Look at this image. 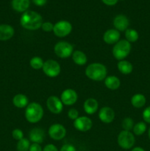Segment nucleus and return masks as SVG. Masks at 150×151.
<instances>
[{
	"instance_id": "nucleus-27",
	"label": "nucleus",
	"mask_w": 150,
	"mask_h": 151,
	"mask_svg": "<svg viewBox=\"0 0 150 151\" xmlns=\"http://www.w3.org/2000/svg\"><path fill=\"white\" fill-rule=\"evenodd\" d=\"M44 61L41 57L38 56H35V57L32 58L29 61V64L32 69H35V70H38L40 69H42L43 66H44Z\"/></svg>"
},
{
	"instance_id": "nucleus-31",
	"label": "nucleus",
	"mask_w": 150,
	"mask_h": 151,
	"mask_svg": "<svg viewBox=\"0 0 150 151\" xmlns=\"http://www.w3.org/2000/svg\"><path fill=\"white\" fill-rule=\"evenodd\" d=\"M41 28L44 32H51V31H53V29H54V24L50 22H43Z\"/></svg>"
},
{
	"instance_id": "nucleus-7",
	"label": "nucleus",
	"mask_w": 150,
	"mask_h": 151,
	"mask_svg": "<svg viewBox=\"0 0 150 151\" xmlns=\"http://www.w3.org/2000/svg\"><path fill=\"white\" fill-rule=\"evenodd\" d=\"M42 69L44 73L49 78H56L60 75L61 67L58 62L49 59L44 62Z\"/></svg>"
},
{
	"instance_id": "nucleus-35",
	"label": "nucleus",
	"mask_w": 150,
	"mask_h": 151,
	"mask_svg": "<svg viewBox=\"0 0 150 151\" xmlns=\"http://www.w3.org/2000/svg\"><path fill=\"white\" fill-rule=\"evenodd\" d=\"M29 151H43V149L41 146L40 145V144L32 143L29 147Z\"/></svg>"
},
{
	"instance_id": "nucleus-14",
	"label": "nucleus",
	"mask_w": 150,
	"mask_h": 151,
	"mask_svg": "<svg viewBox=\"0 0 150 151\" xmlns=\"http://www.w3.org/2000/svg\"><path fill=\"white\" fill-rule=\"evenodd\" d=\"M129 22L128 18L123 14H119L116 16L113 19V26L115 29L119 32H124L128 29Z\"/></svg>"
},
{
	"instance_id": "nucleus-8",
	"label": "nucleus",
	"mask_w": 150,
	"mask_h": 151,
	"mask_svg": "<svg viewBox=\"0 0 150 151\" xmlns=\"http://www.w3.org/2000/svg\"><path fill=\"white\" fill-rule=\"evenodd\" d=\"M72 31V25L69 22L62 20L57 22L54 24L53 32L54 35L59 38H64L68 36Z\"/></svg>"
},
{
	"instance_id": "nucleus-3",
	"label": "nucleus",
	"mask_w": 150,
	"mask_h": 151,
	"mask_svg": "<svg viewBox=\"0 0 150 151\" xmlns=\"http://www.w3.org/2000/svg\"><path fill=\"white\" fill-rule=\"evenodd\" d=\"M44 116V109L38 103H31L25 110V118L29 123H37Z\"/></svg>"
},
{
	"instance_id": "nucleus-29",
	"label": "nucleus",
	"mask_w": 150,
	"mask_h": 151,
	"mask_svg": "<svg viewBox=\"0 0 150 151\" xmlns=\"http://www.w3.org/2000/svg\"><path fill=\"white\" fill-rule=\"evenodd\" d=\"M121 126L124 131H130L134 127V121L131 117H125L121 122Z\"/></svg>"
},
{
	"instance_id": "nucleus-9",
	"label": "nucleus",
	"mask_w": 150,
	"mask_h": 151,
	"mask_svg": "<svg viewBox=\"0 0 150 151\" xmlns=\"http://www.w3.org/2000/svg\"><path fill=\"white\" fill-rule=\"evenodd\" d=\"M48 134L52 139L59 141V140L63 139L66 137V129L61 124L55 123L49 127Z\"/></svg>"
},
{
	"instance_id": "nucleus-32",
	"label": "nucleus",
	"mask_w": 150,
	"mask_h": 151,
	"mask_svg": "<svg viewBox=\"0 0 150 151\" xmlns=\"http://www.w3.org/2000/svg\"><path fill=\"white\" fill-rule=\"evenodd\" d=\"M68 117L70 119L74 121L75 119L79 117V111L75 109H69V111H68Z\"/></svg>"
},
{
	"instance_id": "nucleus-39",
	"label": "nucleus",
	"mask_w": 150,
	"mask_h": 151,
	"mask_svg": "<svg viewBox=\"0 0 150 151\" xmlns=\"http://www.w3.org/2000/svg\"><path fill=\"white\" fill-rule=\"evenodd\" d=\"M131 151H146V150L141 147H134V148H132Z\"/></svg>"
},
{
	"instance_id": "nucleus-5",
	"label": "nucleus",
	"mask_w": 150,
	"mask_h": 151,
	"mask_svg": "<svg viewBox=\"0 0 150 151\" xmlns=\"http://www.w3.org/2000/svg\"><path fill=\"white\" fill-rule=\"evenodd\" d=\"M117 142L119 145L124 150L132 148L135 143V138L131 131H121L118 136Z\"/></svg>"
},
{
	"instance_id": "nucleus-30",
	"label": "nucleus",
	"mask_w": 150,
	"mask_h": 151,
	"mask_svg": "<svg viewBox=\"0 0 150 151\" xmlns=\"http://www.w3.org/2000/svg\"><path fill=\"white\" fill-rule=\"evenodd\" d=\"M12 137H13L14 139L19 141V140L24 138V133L19 128H16V129H14L12 131Z\"/></svg>"
},
{
	"instance_id": "nucleus-1",
	"label": "nucleus",
	"mask_w": 150,
	"mask_h": 151,
	"mask_svg": "<svg viewBox=\"0 0 150 151\" xmlns=\"http://www.w3.org/2000/svg\"><path fill=\"white\" fill-rule=\"evenodd\" d=\"M20 24L22 27L28 30H38L43 24L42 16L35 11L26 10L21 16Z\"/></svg>"
},
{
	"instance_id": "nucleus-36",
	"label": "nucleus",
	"mask_w": 150,
	"mask_h": 151,
	"mask_svg": "<svg viewBox=\"0 0 150 151\" xmlns=\"http://www.w3.org/2000/svg\"><path fill=\"white\" fill-rule=\"evenodd\" d=\"M43 151H58V149L53 144H48L44 147L43 149Z\"/></svg>"
},
{
	"instance_id": "nucleus-22",
	"label": "nucleus",
	"mask_w": 150,
	"mask_h": 151,
	"mask_svg": "<svg viewBox=\"0 0 150 151\" xmlns=\"http://www.w3.org/2000/svg\"><path fill=\"white\" fill-rule=\"evenodd\" d=\"M104 85L108 89L116 90L120 87L121 81L119 78L114 75L108 76L104 79Z\"/></svg>"
},
{
	"instance_id": "nucleus-25",
	"label": "nucleus",
	"mask_w": 150,
	"mask_h": 151,
	"mask_svg": "<svg viewBox=\"0 0 150 151\" xmlns=\"http://www.w3.org/2000/svg\"><path fill=\"white\" fill-rule=\"evenodd\" d=\"M125 38H126V41H129L131 44V43L136 42L138 41V38H139V35H138V32L135 29L128 28L125 31Z\"/></svg>"
},
{
	"instance_id": "nucleus-2",
	"label": "nucleus",
	"mask_w": 150,
	"mask_h": 151,
	"mask_svg": "<svg viewBox=\"0 0 150 151\" xmlns=\"http://www.w3.org/2000/svg\"><path fill=\"white\" fill-rule=\"evenodd\" d=\"M85 75L94 81H104L107 78V70L106 66L101 63H92L85 69Z\"/></svg>"
},
{
	"instance_id": "nucleus-16",
	"label": "nucleus",
	"mask_w": 150,
	"mask_h": 151,
	"mask_svg": "<svg viewBox=\"0 0 150 151\" xmlns=\"http://www.w3.org/2000/svg\"><path fill=\"white\" fill-rule=\"evenodd\" d=\"M44 137H45V134H44V131L42 128H32L29 131V141L32 142L33 143L41 144L44 142Z\"/></svg>"
},
{
	"instance_id": "nucleus-21",
	"label": "nucleus",
	"mask_w": 150,
	"mask_h": 151,
	"mask_svg": "<svg viewBox=\"0 0 150 151\" xmlns=\"http://www.w3.org/2000/svg\"><path fill=\"white\" fill-rule=\"evenodd\" d=\"M72 60L78 66H84L87 63L88 58L87 55L80 50H75L72 54Z\"/></svg>"
},
{
	"instance_id": "nucleus-15",
	"label": "nucleus",
	"mask_w": 150,
	"mask_h": 151,
	"mask_svg": "<svg viewBox=\"0 0 150 151\" xmlns=\"http://www.w3.org/2000/svg\"><path fill=\"white\" fill-rule=\"evenodd\" d=\"M120 32L116 29H109L103 35V41L107 44H115L120 40Z\"/></svg>"
},
{
	"instance_id": "nucleus-17",
	"label": "nucleus",
	"mask_w": 150,
	"mask_h": 151,
	"mask_svg": "<svg viewBox=\"0 0 150 151\" xmlns=\"http://www.w3.org/2000/svg\"><path fill=\"white\" fill-rule=\"evenodd\" d=\"M14 28L9 24H0V41H7L14 35Z\"/></svg>"
},
{
	"instance_id": "nucleus-34",
	"label": "nucleus",
	"mask_w": 150,
	"mask_h": 151,
	"mask_svg": "<svg viewBox=\"0 0 150 151\" xmlns=\"http://www.w3.org/2000/svg\"><path fill=\"white\" fill-rule=\"evenodd\" d=\"M60 151H76V150L73 145L65 144L62 146Z\"/></svg>"
},
{
	"instance_id": "nucleus-26",
	"label": "nucleus",
	"mask_w": 150,
	"mask_h": 151,
	"mask_svg": "<svg viewBox=\"0 0 150 151\" xmlns=\"http://www.w3.org/2000/svg\"><path fill=\"white\" fill-rule=\"evenodd\" d=\"M147 129L146 124L145 122H138L134 125L132 131L133 134L136 136H141L146 132Z\"/></svg>"
},
{
	"instance_id": "nucleus-18",
	"label": "nucleus",
	"mask_w": 150,
	"mask_h": 151,
	"mask_svg": "<svg viewBox=\"0 0 150 151\" xmlns=\"http://www.w3.org/2000/svg\"><path fill=\"white\" fill-rule=\"evenodd\" d=\"M83 108L86 114L89 115L94 114L98 111L99 103L96 99L88 98L84 102Z\"/></svg>"
},
{
	"instance_id": "nucleus-6",
	"label": "nucleus",
	"mask_w": 150,
	"mask_h": 151,
	"mask_svg": "<svg viewBox=\"0 0 150 151\" xmlns=\"http://www.w3.org/2000/svg\"><path fill=\"white\" fill-rule=\"evenodd\" d=\"M54 51L56 55L60 58H68L74 52V47L67 41H59L54 45Z\"/></svg>"
},
{
	"instance_id": "nucleus-11",
	"label": "nucleus",
	"mask_w": 150,
	"mask_h": 151,
	"mask_svg": "<svg viewBox=\"0 0 150 151\" xmlns=\"http://www.w3.org/2000/svg\"><path fill=\"white\" fill-rule=\"evenodd\" d=\"M74 126L77 131L81 132H86L90 131L93 126V122L89 117L85 116H79L74 121Z\"/></svg>"
},
{
	"instance_id": "nucleus-13",
	"label": "nucleus",
	"mask_w": 150,
	"mask_h": 151,
	"mask_svg": "<svg viewBox=\"0 0 150 151\" xmlns=\"http://www.w3.org/2000/svg\"><path fill=\"white\" fill-rule=\"evenodd\" d=\"M99 118L104 123H111L115 119V111L110 107H103L99 111Z\"/></svg>"
},
{
	"instance_id": "nucleus-38",
	"label": "nucleus",
	"mask_w": 150,
	"mask_h": 151,
	"mask_svg": "<svg viewBox=\"0 0 150 151\" xmlns=\"http://www.w3.org/2000/svg\"><path fill=\"white\" fill-rule=\"evenodd\" d=\"M102 2L104 4H105L106 5H108V6H113L115 4H117L118 1L119 0H101Z\"/></svg>"
},
{
	"instance_id": "nucleus-19",
	"label": "nucleus",
	"mask_w": 150,
	"mask_h": 151,
	"mask_svg": "<svg viewBox=\"0 0 150 151\" xmlns=\"http://www.w3.org/2000/svg\"><path fill=\"white\" fill-rule=\"evenodd\" d=\"M12 7L19 13H24L28 10L30 1L29 0H12Z\"/></svg>"
},
{
	"instance_id": "nucleus-40",
	"label": "nucleus",
	"mask_w": 150,
	"mask_h": 151,
	"mask_svg": "<svg viewBox=\"0 0 150 151\" xmlns=\"http://www.w3.org/2000/svg\"><path fill=\"white\" fill-rule=\"evenodd\" d=\"M148 137H149V139H150V128H149V131H148Z\"/></svg>"
},
{
	"instance_id": "nucleus-33",
	"label": "nucleus",
	"mask_w": 150,
	"mask_h": 151,
	"mask_svg": "<svg viewBox=\"0 0 150 151\" xmlns=\"http://www.w3.org/2000/svg\"><path fill=\"white\" fill-rule=\"evenodd\" d=\"M142 116L146 123L150 124V106L144 109L142 114Z\"/></svg>"
},
{
	"instance_id": "nucleus-24",
	"label": "nucleus",
	"mask_w": 150,
	"mask_h": 151,
	"mask_svg": "<svg viewBox=\"0 0 150 151\" xmlns=\"http://www.w3.org/2000/svg\"><path fill=\"white\" fill-rule=\"evenodd\" d=\"M117 67L119 72L124 75H129L133 70V66L132 63L125 60H119L117 64Z\"/></svg>"
},
{
	"instance_id": "nucleus-41",
	"label": "nucleus",
	"mask_w": 150,
	"mask_h": 151,
	"mask_svg": "<svg viewBox=\"0 0 150 151\" xmlns=\"http://www.w3.org/2000/svg\"><path fill=\"white\" fill-rule=\"evenodd\" d=\"M121 1H124V0H121Z\"/></svg>"
},
{
	"instance_id": "nucleus-20",
	"label": "nucleus",
	"mask_w": 150,
	"mask_h": 151,
	"mask_svg": "<svg viewBox=\"0 0 150 151\" xmlns=\"http://www.w3.org/2000/svg\"><path fill=\"white\" fill-rule=\"evenodd\" d=\"M13 103L16 108L24 109L29 105V99L25 94H18L13 98Z\"/></svg>"
},
{
	"instance_id": "nucleus-4",
	"label": "nucleus",
	"mask_w": 150,
	"mask_h": 151,
	"mask_svg": "<svg viewBox=\"0 0 150 151\" xmlns=\"http://www.w3.org/2000/svg\"><path fill=\"white\" fill-rule=\"evenodd\" d=\"M132 49V46L129 41H126V39L119 40L115 45L113 46V55L116 60H122L126 58L129 55Z\"/></svg>"
},
{
	"instance_id": "nucleus-37",
	"label": "nucleus",
	"mask_w": 150,
	"mask_h": 151,
	"mask_svg": "<svg viewBox=\"0 0 150 151\" xmlns=\"http://www.w3.org/2000/svg\"><path fill=\"white\" fill-rule=\"evenodd\" d=\"M32 2L38 7H42L45 5L47 2V0H32Z\"/></svg>"
},
{
	"instance_id": "nucleus-10",
	"label": "nucleus",
	"mask_w": 150,
	"mask_h": 151,
	"mask_svg": "<svg viewBox=\"0 0 150 151\" xmlns=\"http://www.w3.org/2000/svg\"><path fill=\"white\" fill-rule=\"evenodd\" d=\"M46 106L49 111L54 114H59L63 109L61 100L56 96H50L46 100Z\"/></svg>"
},
{
	"instance_id": "nucleus-28",
	"label": "nucleus",
	"mask_w": 150,
	"mask_h": 151,
	"mask_svg": "<svg viewBox=\"0 0 150 151\" xmlns=\"http://www.w3.org/2000/svg\"><path fill=\"white\" fill-rule=\"evenodd\" d=\"M30 142L29 140L26 138H23L21 140L18 141L16 149L18 151H29V147H30Z\"/></svg>"
},
{
	"instance_id": "nucleus-12",
	"label": "nucleus",
	"mask_w": 150,
	"mask_h": 151,
	"mask_svg": "<svg viewBox=\"0 0 150 151\" xmlns=\"http://www.w3.org/2000/svg\"><path fill=\"white\" fill-rule=\"evenodd\" d=\"M78 95L76 91L71 88H67L62 92L60 100L65 106H72L77 101Z\"/></svg>"
},
{
	"instance_id": "nucleus-23",
	"label": "nucleus",
	"mask_w": 150,
	"mask_h": 151,
	"mask_svg": "<svg viewBox=\"0 0 150 151\" xmlns=\"http://www.w3.org/2000/svg\"><path fill=\"white\" fill-rule=\"evenodd\" d=\"M146 97L144 94H140V93L134 94L131 98V104L136 109H141L144 107L146 105Z\"/></svg>"
}]
</instances>
